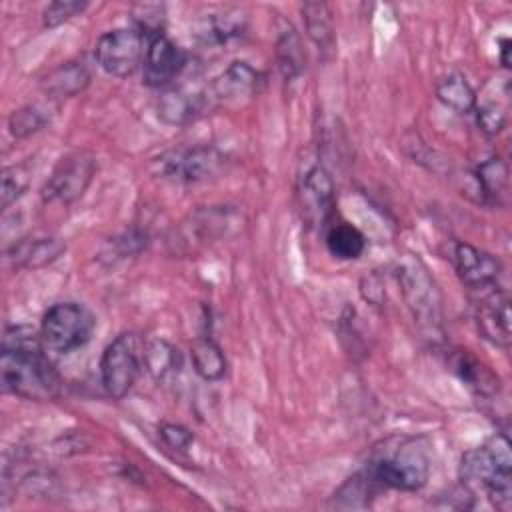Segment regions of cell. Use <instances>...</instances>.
<instances>
[{"mask_svg": "<svg viewBox=\"0 0 512 512\" xmlns=\"http://www.w3.org/2000/svg\"><path fill=\"white\" fill-rule=\"evenodd\" d=\"M190 360L194 372L206 382H216L226 374V356L210 336H200L192 342Z\"/></svg>", "mask_w": 512, "mask_h": 512, "instance_id": "20", "label": "cell"}, {"mask_svg": "<svg viewBox=\"0 0 512 512\" xmlns=\"http://www.w3.org/2000/svg\"><path fill=\"white\" fill-rule=\"evenodd\" d=\"M396 280L420 330L428 338L438 336L442 330V296L426 264L418 256H404L396 264Z\"/></svg>", "mask_w": 512, "mask_h": 512, "instance_id": "3", "label": "cell"}, {"mask_svg": "<svg viewBox=\"0 0 512 512\" xmlns=\"http://www.w3.org/2000/svg\"><path fill=\"white\" fill-rule=\"evenodd\" d=\"M478 190L484 200L496 206L506 204L508 198V166L502 158H488L476 168Z\"/></svg>", "mask_w": 512, "mask_h": 512, "instance_id": "22", "label": "cell"}, {"mask_svg": "<svg viewBox=\"0 0 512 512\" xmlns=\"http://www.w3.org/2000/svg\"><path fill=\"white\" fill-rule=\"evenodd\" d=\"M368 472L382 488L414 492L428 482L430 456L420 440H404L392 454L372 462Z\"/></svg>", "mask_w": 512, "mask_h": 512, "instance_id": "4", "label": "cell"}, {"mask_svg": "<svg viewBox=\"0 0 512 512\" xmlns=\"http://www.w3.org/2000/svg\"><path fill=\"white\" fill-rule=\"evenodd\" d=\"M86 6H88V2H80V0H56L44 8L42 24L46 28H56V26L68 22L70 18H74L76 14L84 12Z\"/></svg>", "mask_w": 512, "mask_h": 512, "instance_id": "31", "label": "cell"}, {"mask_svg": "<svg viewBox=\"0 0 512 512\" xmlns=\"http://www.w3.org/2000/svg\"><path fill=\"white\" fill-rule=\"evenodd\" d=\"M246 32V22L242 16L234 14H218L210 16L204 30H202V40L216 44V46H228L236 40H240Z\"/></svg>", "mask_w": 512, "mask_h": 512, "instance_id": "28", "label": "cell"}, {"mask_svg": "<svg viewBox=\"0 0 512 512\" xmlns=\"http://www.w3.org/2000/svg\"><path fill=\"white\" fill-rule=\"evenodd\" d=\"M260 86V72L248 62H232L224 72H220L212 86L210 96L218 102H238L250 98Z\"/></svg>", "mask_w": 512, "mask_h": 512, "instance_id": "16", "label": "cell"}, {"mask_svg": "<svg viewBox=\"0 0 512 512\" xmlns=\"http://www.w3.org/2000/svg\"><path fill=\"white\" fill-rule=\"evenodd\" d=\"M476 326L478 332L494 346H510V296L506 290H492L478 302Z\"/></svg>", "mask_w": 512, "mask_h": 512, "instance_id": "15", "label": "cell"}, {"mask_svg": "<svg viewBox=\"0 0 512 512\" xmlns=\"http://www.w3.org/2000/svg\"><path fill=\"white\" fill-rule=\"evenodd\" d=\"M186 68V52L164 34L148 38V48L142 64L144 84L162 88L172 84Z\"/></svg>", "mask_w": 512, "mask_h": 512, "instance_id": "11", "label": "cell"}, {"mask_svg": "<svg viewBox=\"0 0 512 512\" xmlns=\"http://www.w3.org/2000/svg\"><path fill=\"white\" fill-rule=\"evenodd\" d=\"M212 104L210 90L172 86L156 102L158 118L170 126H184L200 118Z\"/></svg>", "mask_w": 512, "mask_h": 512, "instance_id": "12", "label": "cell"}, {"mask_svg": "<svg viewBox=\"0 0 512 512\" xmlns=\"http://www.w3.org/2000/svg\"><path fill=\"white\" fill-rule=\"evenodd\" d=\"M90 82V72L82 62H66L54 68L46 80L44 90L48 98H72Z\"/></svg>", "mask_w": 512, "mask_h": 512, "instance_id": "18", "label": "cell"}, {"mask_svg": "<svg viewBox=\"0 0 512 512\" xmlns=\"http://www.w3.org/2000/svg\"><path fill=\"white\" fill-rule=\"evenodd\" d=\"M436 98L450 110L458 112V114H472L476 108V92L474 88L468 84V80L458 74L452 72L448 76H444L438 84H436Z\"/></svg>", "mask_w": 512, "mask_h": 512, "instance_id": "23", "label": "cell"}, {"mask_svg": "<svg viewBox=\"0 0 512 512\" xmlns=\"http://www.w3.org/2000/svg\"><path fill=\"white\" fill-rule=\"evenodd\" d=\"M500 42V48H498V52H500V62H502V66L504 68H510V46H512V42H510V38H500L498 40Z\"/></svg>", "mask_w": 512, "mask_h": 512, "instance_id": "35", "label": "cell"}, {"mask_svg": "<svg viewBox=\"0 0 512 512\" xmlns=\"http://www.w3.org/2000/svg\"><path fill=\"white\" fill-rule=\"evenodd\" d=\"M144 368L154 380L164 382L180 372L182 356L178 348H174L170 342L154 338L150 342H144Z\"/></svg>", "mask_w": 512, "mask_h": 512, "instance_id": "19", "label": "cell"}, {"mask_svg": "<svg viewBox=\"0 0 512 512\" xmlns=\"http://www.w3.org/2000/svg\"><path fill=\"white\" fill-rule=\"evenodd\" d=\"M452 366H454V372L460 376V380L468 384L474 392L488 396L498 390V376H494L482 362H478L466 350L454 356Z\"/></svg>", "mask_w": 512, "mask_h": 512, "instance_id": "26", "label": "cell"}, {"mask_svg": "<svg viewBox=\"0 0 512 512\" xmlns=\"http://www.w3.org/2000/svg\"><path fill=\"white\" fill-rule=\"evenodd\" d=\"M96 172V160L88 152H74L62 158L42 188L44 202L70 204L80 198Z\"/></svg>", "mask_w": 512, "mask_h": 512, "instance_id": "9", "label": "cell"}, {"mask_svg": "<svg viewBox=\"0 0 512 512\" xmlns=\"http://www.w3.org/2000/svg\"><path fill=\"white\" fill-rule=\"evenodd\" d=\"M276 60H278V68L286 80H294L302 74L306 56L302 50V42L292 28H288L280 34V38L276 42Z\"/></svg>", "mask_w": 512, "mask_h": 512, "instance_id": "27", "label": "cell"}, {"mask_svg": "<svg viewBox=\"0 0 512 512\" xmlns=\"http://www.w3.org/2000/svg\"><path fill=\"white\" fill-rule=\"evenodd\" d=\"M360 294L372 306H380L384 302V284L378 274H368L360 282Z\"/></svg>", "mask_w": 512, "mask_h": 512, "instance_id": "34", "label": "cell"}, {"mask_svg": "<svg viewBox=\"0 0 512 512\" xmlns=\"http://www.w3.org/2000/svg\"><path fill=\"white\" fill-rule=\"evenodd\" d=\"M94 330L92 312L80 302H58L48 308L40 324L46 352L68 354L90 340Z\"/></svg>", "mask_w": 512, "mask_h": 512, "instance_id": "5", "label": "cell"}, {"mask_svg": "<svg viewBox=\"0 0 512 512\" xmlns=\"http://www.w3.org/2000/svg\"><path fill=\"white\" fill-rule=\"evenodd\" d=\"M46 122H48V116L44 114L42 108L24 106V108L12 112V116L8 120V128H10L12 136L26 138V136L38 132Z\"/></svg>", "mask_w": 512, "mask_h": 512, "instance_id": "29", "label": "cell"}, {"mask_svg": "<svg viewBox=\"0 0 512 512\" xmlns=\"http://www.w3.org/2000/svg\"><path fill=\"white\" fill-rule=\"evenodd\" d=\"M160 438L164 440L166 446H170L174 450H188L190 444L194 442V436L186 426L172 424V422H164L160 426Z\"/></svg>", "mask_w": 512, "mask_h": 512, "instance_id": "33", "label": "cell"}, {"mask_svg": "<svg viewBox=\"0 0 512 512\" xmlns=\"http://www.w3.org/2000/svg\"><path fill=\"white\" fill-rule=\"evenodd\" d=\"M226 158L214 146H190L162 154L154 160L160 178L176 184L206 182L222 172Z\"/></svg>", "mask_w": 512, "mask_h": 512, "instance_id": "7", "label": "cell"}, {"mask_svg": "<svg viewBox=\"0 0 512 512\" xmlns=\"http://www.w3.org/2000/svg\"><path fill=\"white\" fill-rule=\"evenodd\" d=\"M460 480L470 492L482 490L488 500L508 510L512 506V454L506 434L492 436L484 446L462 456Z\"/></svg>", "mask_w": 512, "mask_h": 512, "instance_id": "2", "label": "cell"}, {"mask_svg": "<svg viewBox=\"0 0 512 512\" xmlns=\"http://www.w3.org/2000/svg\"><path fill=\"white\" fill-rule=\"evenodd\" d=\"M64 250L66 244L52 236L22 238L10 246L6 258L14 268H42L54 262Z\"/></svg>", "mask_w": 512, "mask_h": 512, "instance_id": "17", "label": "cell"}, {"mask_svg": "<svg viewBox=\"0 0 512 512\" xmlns=\"http://www.w3.org/2000/svg\"><path fill=\"white\" fill-rule=\"evenodd\" d=\"M144 368V342L134 332L116 336L100 358L102 386L112 398H124Z\"/></svg>", "mask_w": 512, "mask_h": 512, "instance_id": "6", "label": "cell"}, {"mask_svg": "<svg viewBox=\"0 0 512 512\" xmlns=\"http://www.w3.org/2000/svg\"><path fill=\"white\" fill-rule=\"evenodd\" d=\"M474 114H476V122L480 126V130L488 136H494L498 132L504 130L506 126V108L500 104V102H484V104H476L474 108Z\"/></svg>", "mask_w": 512, "mask_h": 512, "instance_id": "30", "label": "cell"}, {"mask_svg": "<svg viewBox=\"0 0 512 512\" xmlns=\"http://www.w3.org/2000/svg\"><path fill=\"white\" fill-rule=\"evenodd\" d=\"M302 20L308 38L318 46L320 52L334 48V20L326 2H306L302 6Z\"/></svg>", "mask_w": 512, "mask_h": 512, "instance_id": "21", "label": "cell"}, {"mask_svg": "<svg viewBox=\"0 0 512 512\" xmlns=\"http://www.w3.org/2000/svg\"><path fill=\"white\" fill-rule=\"evenodd\" d=\"M378 488H382L368 468L364 472L354 474L348 478L332 496V504L336 508H368L370 500L376 496Z\"/></svg>", "mask_w": 512, "mask_h": 512, "instance_id": "24", "label": "cell"}, {"mask_svg": "<svg viewBox=\"0 0 512 512\" xmlns=\"http://www.w3.org/2000/svg\"><path fill=\"white\" fill-rule=\"evenodd\" d=\"M28 186V174L22 166L6 168L2 174V208H8Z\"/></svg>", "mask_w": 512, "mask_h": 512, "instance_id": "32", "label": "cell"}, {"mask_svg": "<svg viewBox=\"0 0 512 512\" xmlns=\"http://www.w3.org/2000/svg\"><path fill=\"white\" fill-rule=\"evenodd\" d=\"M230 226H232L230 210H220V208L198 210L190 214L188 222H182V226L178 228V234L174 232L170 242L174 244V250L190 252L196 246L208 244L214 238L226 234Z\"/></svg>", "mask_w": 512, "mask_h": 512, "instance_id": "13", "label": "cell"}, {"mask_svg": "<svg viewBox=\"0 0 512 512\" xmlns=\"http://www.w3.org/2000/svg\"><path fill=\"white\" fill-rule=\"evenodd\" d=\"M298 204L308 226H326L336 208L332 176L324 166H312L304 172L298 186Z\"/></svg>", "mask_w": 512, "mask_h": 512, "instance_id": "10", "label": "cell"}, {"mask_svg": "<svg viewBox=\"0 0 512 512\" xmlns=\"http://www.w3.org/2000/svg\"><path fill=\"white\" fill-rule=\"evenodd\" d=\"M326 248L334 258L354 260L364 252L366 238L356 226L348 222H336L326 228Z\"/></svg>", "mask_w": 512, "mask_h": 512, "instance_id": "25", "label": "cell"}, {"mask_svg": "<svg viewBox=\"0 0 512 512\" xmlns=\"http://www.w3.org/2000/svg\"><path fill=\"white\" fill-rule=\"evenodd\" d=\"M40 332L30 326H10L0 354L4 392L26 400H52L60 394V376L46 356Z\"/></svg>", "mask_w": 512, "mask_h": 512, "instance_id": "1", "label": "cell"}, {"mask_svg": "<svg viewBox=\"0 0 512 512\" xmlns=\"http://www.w3.org/2000/svg\"><path fill=\"white\" fill-rule=\"evenodd\" d=\"M148 38L150 36L138 26L110 30L96 42V64L110 76L126 78L144 64Z\"/></svg>", "mask_w": 512, "mask_h": 512, "instance_id": "8", "label": "cell"}, {"mask_svg": "<svg viewBox=\"0 0 512 512\" xmlns=\"http://www.w3.org/2000/svg\"><path fill=\"white\" fill-rule=\"evenodd\" d=\"M454 264L460 280L474 290L494 286L502 270L498 258L468 242H458L454 246Z\"/></svg>", "mask_w": 512, "mask_h": 512, "instance_id": "14", "label": "cell"}]
</instances>
